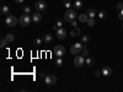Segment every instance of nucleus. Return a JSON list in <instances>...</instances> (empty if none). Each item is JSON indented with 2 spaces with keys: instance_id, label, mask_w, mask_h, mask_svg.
Wrapping results in <instances>:
<instances>
[{
  "instance_id": "obj_8",
  "label": "nucleus",
  "mask_w": 123,
  "mask_h": 92,
  "mask_svg": "<svg viewBox=\"0 0 123 92\" xmlns=\"http://www.w3.org/2000/svg\"><path fill=\"white\" fill-rule=\"evenodd\" d=\"M67 37V29L64 27H59L57 29V38L58 39H64Z\"/></svg>"
},
{
  "instance_id": "obj_15",
  "label": "nucleus",
  "mask_w": 123,
  "mask_h": 92,
  "mask_svg": "<svg viewBox=\"0 0 123 92\" xmlns=\"http://www.w3.org/2000/svg\"><path fill=\"white\" fill-rule=\"evenodd\" d=\"M73 5H74V7L76 10L81 9V7H83V0H75V1L73 3Z\"/></svg>"
},
{
  "instance_id": "obj_24",
  "label": "nucleus",
  "mask_w": 123,
  "mask_h": 92,
  "mask_svg": "<svg viewBox=\"0 0 123 92\" xmlns=\"http://www.w3.org/2000/svg\"><path fill=\"white\" fill-rule=\"evenodd\" d=\"M89 36H86V34H84L83 37H81V42H83L84 44H87V42H89Z\"/></svg>"
},
{
  "instance_id": "obj_18",
  "label": "nucleus",
  "mask_w": 123,
  "mask_h": 92,
  "mask_svg": "<svg viewBox=\"0 0 123 92\" xmlns=\"http://www.w3.org/2000/svg\"><path fill=\"white\" fill-rule=\"evenodd\" d=\"M5 38H6V40H7L9 43H11V42H14V40H15V36L12 33H7Z\"/></svg>"
},
{
  "instance_id": "obj_9",
  "label": "nucleus",
  "mask_w": 123,
  "mask_h": 92,
  "mask_svg": "<svg viewBox=\"0 0 123 92\" xmlns=\"http://www.w3.org/2000/svg\"><path fill=\"white\" fill-rule=\"evenodd\" d=\"M101 71H102V75L104 76H111L112 75V69L110 66H104L101 69Z\"/></svg>"
},
{
  "instance_id": "obj_23",
  "label": "nucleus",
  "mask_w": 123,
  "mask_h": 92,
  "mask_svg": "<svg viewBox=\"0 0 123 92\" xmlns=\"http://www.w3.org/2000/svg\"><path fill=\"white\" fill-rule=\"evenodd\" d=\"M55 65H57V66H62V65H63V59H62V57H58V58H57Z\"/></svg>"
},
{
  "instance_id": "obj_21",
  "label": "nucleus",
  "mask_w": 123,
  "mask_h": 92,
  "mask_svg": "<svg viewBox=\"0 0 123 92\" xmlns=\"http://www.w3.org/2000/svg\"><path fill=\"white\" fill-rule=\"evenodd\" d=\"M70 53L73 54V55H76V54H78V53H80V52H79V50L74 47V44H73V46L70 47Z\"/></svg>"
},
{
  "instance_id": "obj_29",
  "label": "nucleus",
  "mask_w": 123,
  "mask_h": 92,
  "mask_svg": "<svg viewBox=\"0 0 123 92\" xmlns=\"http://www.w3.org/2000/svg\"><path fill=\"white\" fill-rule=\"evenodd\" d=\"M55 23H57L58 28H59V27H63V25H64V23H63V21H62V20H57V22H55Z\"/></svg>"
},
{
  "instance_id": "obj_19",
  "label": "nucleus",
  "mask_w": 123,
  "mask_h": 92,
  "mask_svg": "<svg viewBox=\"0 0 123 92\" xmlns=\"http://www.w3.org/2000/svg\"><path fill=\"white\" fill-rule=\"evenodd\" d=\"M98 17H100L101 20H105V18L107 17V12L105 11V10H101V11L98 12Z\"/></svg>"
},
{
  "instance_id": "obj_26",
  "label": "nucleus",
  "mask_w": 123,
  "mask_h": 92,
  "mask_svg": "<svg viewBox=\"0 0 123 92\" xmlns=\"http://www.w3.org/2000/svg\"><path fill=\"white\" fill-rule=\"evenodd\" d=\"M6 43H9L7 40H6V38L1 39V40H0V47H1V48H5V47H6Z\"/></svg>"
},
{
  "instance_id": "obj_4",
  "label": "nucleus",
  "mask_w": 123,
  "mask_h": 92,
  "mask_svg": "<svg viewBox=\"0 0 123 92\" xmlns=\"http://www.w3.org/2000/svg\"><path fill=\"white\" fill-rule=\"evenodd\" d=\"M53 53H54V55H55L57 58H58V57L63 58V57L65 55V48H64L63 46H55L54 49H53Z\"/></svg>"
},
{
  "instance_id": "obj_32",
  "label": "nucleus",
  "mask_w": 123,
  "mask_h": 92,
  "mask_svg": "<svg viewBox=\"0 0 123 92\" xmlns=\"http://www.w3.org/2000/svg\"><path fill=\"white\" fill-rule=\"evenodd\" d=\"M95 75H96V76H101V75H102V71H101V70H96V71H95Z\"/></svg>"
},
{
  "instance_id": "obj_25",
  "label": "nucleus",
  "mask_w": 123,
  "mask_h": 92,
  "mask_svg": "<svg viewBox=\"0 0 123 92\" xmlns=\"http://www.w3.org/2000/svg\"><path fill=\"white\" fill-rule=\"evenodd\" d=\"M81 55H83L84 58H87V57H89V50H87V48H84L83 50H81Z\"/></svg>"
},
{
  "instance_id": "obj_35",
  "label": "nucleus",
  "mask_w": 123,
  "mask_h": 92,
  "mask_svg": "<svg viewBox=\"0 0 123 92\" xmlns=\"http://www.w3.org/2000/svg\"><path fill=\"white\" fill-rule=\"evenodd\" d=\"M39 76H41V77H46V75H44L43 73H41V74H39Z\"/></svg>"
},
{
  "instance_id": "obj_30",
  "label": "nucleus",
  "mask_w": 123,
  "mask_h": 92,
  "mask_svg": "<svg viewBox=\"0 0 123 92\" xmlns=\"http://www.w3.org/2000/svg\"><path fill=\"white\" fill-rule=\"evenodd\" d=\"M116 9H117V11H121V10L123 9V3H118V4H117V7H116Z\"/></svg>"
},
{
  "instance_id": "obj_11",
  "label": "nucleus",
  "mask_w": 123,
  "mask_h": 92,
  "mask_svg": "<svg viewBox=\"0 0 123 92\" xmlns=\"http://www.w3.org/2000/svg\"><path fill=\"white\" fill-rule=\"evenodd\" d=\"M86 14H87V16L89 17H91V18H95L96 17V10L94 9V7H90L87 11H86Z\"/></svg>"
},
{
  "instance_id": "obj_2",
  "label": "nucleus",
  "mask_w": 123,
  "mask_h": 92,
  "mask_svg": "<svg viewBox=\"0 0 123 92\" xmlns=\"http://www.w3.org/2000/svg\"><path fill=\"white\" fill-rule=\"evenodd\" d=\"M31 20H32V17H31L28 14H24L22 16H20L18 23L21 25V26H28L30 22H31Z\"/></svg>"
},
{
  "instance_id": "obj_3",
  "label": "nucleus",
  "mask_w": 123,
  "mask_h": 92,
  "mask_svg": "<svg viewBox=\"0 0 123 92\" xmlns=\"http://www.w3.org/2000/svg\"><path fill=\"white\" fill-rule=\"evenodd\" d=\"M5 22L9 27H15L17 25V18L14 15H7L6 18H5Z\"/></svg>"
},
{
  "instance_id": "obj_33",
  "label": "nucleus",
  "mask_w": 123,
  "mask_h": 92,
  "mask_svg": "<svg viewBox=\"0 0 123 92\" xmlns=\"http://www.w3.org/2000/svg\"><path fill=\"white\" fill-rule=\"evenodd\" d=\"M14 1H15L16 4H24V3H25V0H14Z\"/></svg>"
},
{
  "instance_id": "obj_12",
  "label": "nucleus",
  "mask_w": 123,
  "mask_h": 92,
  "mask_svg": "<svg viewBox=\"0 0 123 92\" xmlns=\"http://www.w3.org/2000/svg\"><path fill=\"white\" fill-rule=\"evenodd\" d=\"M80 33H81V31H80L79 27H73V31L70 32V36L71 37H76V36H80Z\"/></svg>"
},
{
  "instance_id": "obj_34",
  "label": "nucleus",
  "mask_w": 123,
  "mask_h": 92,
  "mask_svg": "<svg viewBox=\"0 0 123 92\" xmlns=\"http://www.w3.org/2000/svg\"><path fill=\"white\" fill-rule=\"evenodd\" d=\"M71 22V26H73V27H76V21H75V20H73V21H70Z\"/></svg>"
},
{
  "instance_id": "obj_5",
  "label": "nucleus",
  "mask_w": 123,
  "mask_h": 92,
  "mask_svg": "<svg viewBox=\"0 0 123 92\" xmlns=\"http://www.w3.org/2000/svg\"><path fill=\"white\" fill-rule=\"evenodd\" d=\"M35 9L38 12H43L47 9V4L44 3V0H37V3L35 4Z\"/></svg>"
},
{
  "instance_id": "obj_31",
  "label": "nucleus",
  "mask_w": 123,
  "mask_h": 92,
  "mask_svg": "<svg viewBox=\"0 0 123 92\" xmlns=\"http://www.w3.org/2000/svg\"><path fill=\"white\" fill-rule=\"evenodd\" d=\"M118 18L123 21V9L121 10V11H118Z\"/></svg>"
},
{
  "instance_id": "obj_16",
  "label": "nucleus",
  "mask_w": 123,
  "mask_h": 92,
  "mask_svg": "<svg viewBox=\"0 0 123 92\" xmlns=\"http://www.w3.org/2000/svg\"><path fill=\"white\" fill-rule=\"evenodd\" d=\"M85 63H86V65L92 66V65L95 64V59H94V58H90V57H87V58L85 59Z\"/></svg>"
},
{
  "instance_id": "obj_36",
  "label": "nucleus",
  "mask_w": 123,
  "mask_h": 92,
  "mask_svg": "<svg viewBox=\"0 0 123 92\" xmlns=\"http://www.w3.org/2000/svg\"><path fill=\"white\" fill-rule=\"evenodd\" d=\"M122 29H123V23H122Z\"/></svg>"
},
{
  "instance_id": "obj_28",
  "label": "nucleus",
  "mask_w": 123,
  "mask_h": 92,
  "mask_svg": "<svg viewBox=\"0 0 123 92\" xmlns=\"http://www.w3.org/2000/svg\"><path fill=\"white\" fill-rule=\"evenodd\" d=\"M24 12L25 14H31V7L30 6H25L24 7Z\"/></svg>"
},
{
  "instance_id": "obj_14",
  "label": "nucleus",
  "mask_w": 123,
  "mask_h": 92,
  "mask_svg": "<svg viewBox=\"0 0 123 92\" xmlns=\"http://www.w3.org/2000/svg\"><path fill=\"white\" fill-rule=\"evenodd\" d=\"M87 18H89L87 14H80V15L78 16V20H79L80 22H86V21H87Z\"/></svg>"
},
{
  "instance_id": "obj_17",
  "label": "nucleus",
  "mask_w": 123,
  "mask_h": 92,
  "mask_svg": "<svg viewBox=\"0 0 123 92\" xmlns=\"http://www.w3.org/2000/svg\"><path fill=\"white\" fill-rule=\"evenodd\" d=\"M10 11V7L7 5H3L1 6V15H7Z\"/></svg>"
},
{
  "instance_id": "obj_13",
  "label": "nucleus",
  "mask_w": 123,
  "mask_h": 92,
  "mask_svg": "<svg viewBox=\"0 0 123 92\" xmlns=\"http://www.w3.org/2000/svg\"><path fill=\"white\" fill-rule=\"evenodd\" d=\"M53 40V36L50 34V33H46L44 36H43V42L44 43H50Z\"/></svg>"
},
{
  "instance_id": "obj_10",
  "label": "nucleus",
  "mask_w": 123,
  "mask_h": 92,
  "mask_svg": "<svg viewBox=\"0 0 123 92\" xmlns=\"http://www.w3.org/2000/svg\"><path fill=\"white\" fill-rule=\"evenodd\" d=\"M31 17H32V21L33 22H39L41 20H42V15H41L38 11L35 12V14H32V16H31Z\"/></svg>"
},
{
  "instance_id": "obj_1",
  "label": "nucleus",
  "mask_w": 123,
  "mask_h": 92,
  "mask_svg": "<svg viewBox=\"0 0 123 92\" xmlns=\"http://www.w3.org/2000/svg\"><path fill=\"white\" fill-rule=\"evenodd\" d=\"M76 18V9H67L65 15H64V20L65 21H73V20Z\"/></svg>"
},
{
  "instance_id": "obj_6",
  "label": "nucleus",
  "mask_w": 123,
  "mask_h": 92,
  "mask_svg": "<svg viewBox=\"0 0 123 92\" xmlns=\"http://www.w3.org/2000/svg\"><path fill=\"white\" fill-rule=\"evenodd\" d=\"M85 59L86 58H84L83 55H75V58H74V65L76 66V68H81L84 64H85Z\"/></svg>"
},
{
  "instance_id": "obj_22",
  "label": "nucleus",
  "mask_w": 123,
  "mask_h": 92,
  "mask_svg": "<svg viewBox=\"0 0 123 92\" xmlns=\"http://www.w3.org/2000/svg\"><path fill=\"white\" fill-rule=\"evenodd\" d=\"M42 42H43V39H41V38H35V39H33V44L37 46V47L42 44Z\"/></svg>"
},
{
  "instance_id": "obj_27",
  "label": "nucleus",
  "mask_w": 123,
  "mask_h": 92,
  "mask_svg": "<svg viewBox=\"0 0 123 92\" xmlns=\"http://www.w3.org/2000/svg\"><path fill=\"white\" fill-rule=\"evenodd\" d=\"M63 4H64V6H65L67 9H70V7H71V5H73V4H71V3L69 1V0H64V3H63Z\"/></svg>"
},
{
  "instance_id": "obj_20",
  "label": "nucleus",
  "mask_w": 123,
  "mask_h": 92,
  "mask_svg": "<svg viewBox=\"0 0 123 92\" xmlns=\"http://www.w3.org/2000/svg\"><path fill=\"white\" fill-rule=\"evenodd\" d=\"M86 25H87V26H90V27H92V26L95 25V18L89 17V18H87V21H86Z\"/></svg>"
},
{
  "instance_id": "obj_7",
  "label": "nucleus",
  "mask_w": 123,
  "mask_h": 92,
  "mask_svg": "<svg viewBox=\"0 0 123 92\" xmlns=\"http://www.w3.org/2000/svg\"><path fill=\"white\" fill-rule=\"evenodd\" d=\"M44 82L47 84V85H49V86H52V85H55L57 84V76L55 75H47L46 77H44Z\"/></svg>"
}]
</instances>
